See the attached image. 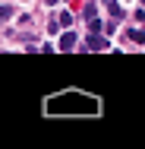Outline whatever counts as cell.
Segmentation results:
<instances>
[{"instance_id":"obj_1","label":"cell","mask_w":145,"mask_h":149,"mask_svg":"<svg viewBox=\"0 0 145 149\" xmlns=\"http://www.w3.org/2000/svg\"><path fill=\"white\" fill-rule=\"evenodd\" d=\"M69 98H73V102H51V105H47V111H54V114H57V111H82V114L98 111V105H95L91 98H88V102H76L79 95H69Z\"/></svg>"},{"instance_id":"obj_2","label":"cell","mask_w":145,"mask_h":149,"mask_svg":"<svg viewBox=\"0 0 145 149\" xmlns=\"http://www.w3.org/2000/svg\"><path fill=\"white\" fill-rule=\"evenodd\" d=\"M104 48H107L104 35H88V51H104Z\"/></svg>"},{"instance_id":"obj_3","label":"cell","mask_w":145,"mask_h":149,"mask_svg":"<svg viewBox=\"0 0 145 149\" xmlns=\"http://www.w3.org/2000/svg\"><path fill=\"white\" fill-rule=\"evenodd\" d=\"M73 45H76V32H63V38H60L57 51H73Z\"/></svg>"},{"instance_id":"obj_4","label":"cell","mask_w":145,"mask_h":149,"mask_svg":"<svg viewBox=\"0 0 145 149\" xmlns=\"http://www.w3.org/2000/svg\"><path fill=\"white\" fill-rule=\"evenodd\" d=\"M104 6H107V10H111V16H120V13H123V10H120V3H117V0H104Z\"/></svg>"},{"instance_id":"obj_5","label":"cell","mask_w":145,"mask_h":149,"mask_svg":"<svg viewBox=\"0 0 145 149\" xmlns=\"http://www.w3.org/2000/svg\"><path fill=\"white\" fill-rule=\"evenodd\" d=\"M60 26H66V29H69V26H73V16H69V13H60V19H57Z\"/></svg>"},{"instance_id":"obj_6","label":"cell","mask_w":145,"mask_h":149,"mask_svg":"<svg viewBox=\"0 0 145 149\" xmlns=\"http://www.w3.org/2000/svg\"><path fill=\"white\" fill-rule=\"evenodd\" d=\"M10 16H13V6L3 3V6H0V19H10Z\"/></svg>"},{"instance_id":"obj_7","label":"cell","mask_w":145,"mask_h":149,"mask_svg":"<svg viewBox=\"0 0 145 149\" xmlns=\"http://www.w3.org/2000/svg\"><path fill=\"white\" fill-rule=\"evenodd\" d=\"M142 6H145V0H142Z\"/></svg>"},{"instance_id":"obj_8","label":"cell","mask_w":145,"mask_h":149,"mask_svg":"<svg viewBox=\"0 0 145 149\" xmlns=\"http://www.w3.org/2000/svg\"><path fill=\"white\" fill-rule=\"evenodd\" d=\"M142 22H145V19H142Z\"/></svg>"}]
</instances>
